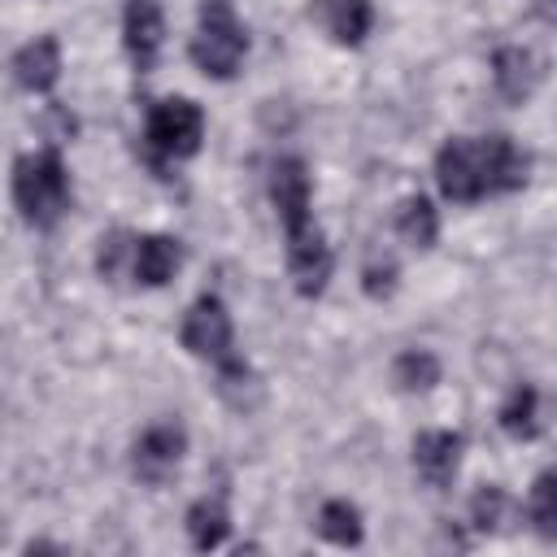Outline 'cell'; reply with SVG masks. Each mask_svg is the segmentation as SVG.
<instances>
[{"label": "cell", "instance_id": "cell-1", "mask_svg": "<svg viewBox=\"0 0 557 557\" xmlns=\"http://www.w3.org/2000/svg\"><path fill=\"white\" fill-rule=\"evenodd\" d=\"M309 200H313L309 165L300 157H278L270 165V205H274V213L283 222V235H287V274H292V287L305 300L322 296L326 283H331V270H335L331 244L318 231Z\"/></svg>", "mask_w": 557, "mask_h": 557}, {"label": "cell", "instance_id": "cell-2", "mask_svg": "<svg viewBox=\"0 0 557 557\" xmlns=\"http://www.w3.org/2000/svg\"><path fill=\"white\" fill-rule=\"evenodd\" d=\"M527 174L531 157L509 135H457L435 152V183L453 205H479L487 196L518 191Z\"/></svg>", "mask_w": 557, "mask_h": 557}, {"label": "cell", "instance_id": "cell-3", "mask_svg": "<svg viewBox=\"0 0 557 557\" xmlns=\"http://www.w3.org/2000/svg\"><path fill=\"white\" fill-rule=\"evenodd\" d=\"M74 191H70V170H65V157L61 148H35L26 157H17L13 165V205L22 213L26 226L35 231H52L65 209H70Z\"/></svg>", "mask_w": 557, "mask_h": 557}, {"label": "cell", "instance_id": "cell-4", "mask_svg": "<svg viewBox=\"0 0 557 557\" xmlns=\"http://www.w3.org/2000/svg\"><path fill=\"white\" fill-rule=\"evenodd\" d=\"M187 52H191L200 74L235 78V70L244 65V52H248V30L235 17L231 0H200V22H196Z\"/></svg>", "mask_w": 557, "mask_h": 557}, {"label": "cell", "instance_id": "cell-5", "mask_svg": "<svg viewBox=\"0 0 557 557\" xmlns=\"http://www.w3.org/2000/svg\"><path fill=\"white\" fill-rule=\"evenodd\" d=\"M205 139V109L187 96H165L148 109L144 122V152L157 170H165L170 161H187L200 152Z\"/></svg>", "mask_w": 557, "mask_h": 557}, {"label": "cell", "instance_id": "cell-6", "mask_svg": "<svg viewBox=\"0 0 557 557\" xmlns=\"http://www.w3.org/2000/svg\"><path fill=\"white\" fill-rule=\"evenodd\" d=\"M178 339H183V348H187L191 357H200V361H213V366L231 361V357H235V326H231V313H226L222 296L205 292V296L187 309V318H183V326H178Z\"/></svg>", "mask_w": 557, "mask_h": 557}, {"label": "cell", "instance_id": "cell-7", "mask_svg": "<svg viewBox=\"0 0 557 557\" xmlns=\"http://www.w3.org/2000/svg\"><path fill=\"white\" fill-rule=\"evenodd\" d=\"M183 453H187V431H183L178 422H157V426H148V431L135 440V448H131V470H135L139 483H165V479L178 470Z\"/></svg>", "mask_w": 557, "mask_h": 557}, {"label": "cell", "instance_id": "cell-8", "mask_svg": "<svg viewBox=\"0 0 557 557\" xmlns=\"http://www.w3.org/2000/svg\"><path fill=\"white\" fill-rule=\"evenodd\" d=\"M161 35H165V17H161L157 0H126V13H122V48H126V57H131V65L139 74H148L157 65Z\"/></svg>", "mask_w": 557, "mask_h": 557}, {"label": "cell", "instance_id": "cell-9", "mask_svg": "<svg viewBox=\"0 0 557 557\" xmlns=\"http://www.w3.org/2000/svg\"><path fill=\"white\" fill-rule=\"evenodd\" d=\"M461 453H466V440L461 431H422L413 440V470L426 487H448L461 470Z\"/></svg>", "mask_w": 557, "mask_h": 557}, {"label": "cell", "instance_id": "cell-10", "mask_svg": "<svg viewBox=\"0 0 557 557\" xmlns=\"http://www.w3.org/2000/svg\"><path fill=\"white\" fill-rule=\"evenodd\" d=\"M61 78V44L52 35H35L30 44H22L13 52V83L30 96L52 91Z\"/></svg>", "mask_w": 557, "mask_h": 557}, {"label": "cell", "instance_id": "cell-11", "mask_svg": "<svg viewBox=\"0 0 557 557\" xmlns=\"http://www.w3.org/2000/svg\"><path fill=\"white\" fill-rule=\"evenodd\" d=\"M183 265V244L174 235H139L131 239V278L144 287H165Z\"/></svg>", "mask_w": 557, "mask_h": 557}, {"label": "cell", "instance_id": "cell-12", "mask_svg": "<svg viewBox=\"0 0 557 557\" xmlns=\"http://www.w3.org/2000/svg\"><path fill=\"white\" fill-rule=\"evenodd\" d=\"M492 83H496V91L509 104H522L535 91V83H540V57L531 48H518V44L496 48V57H492Z\"/></svg>", "mask_w": 557, "mask_h": 557}, {"label": "cell", "instance_id": "cell-13", "mask_svg": "<svg viewBox=\"0 0 557 557\" xmlns=\"http://www.w3.org/2000/svg\"><path fill=\"white\" fill-rule=\"evenodd\" d=\"M309 13H318V22L326 26V35L344 48H357L370 26H374V9L370 0H318Z\"/></svg>", "mask_w": 557, "mask_h": 557}, {"label": "cell", "instance_id": "cell-14", "mask_svg": "<svg viewBox=\"0 0 557 557\" xmlns=\"http://www.w3.org/2000/svg\"><path fill=\"white\" fill-rule=\"evenodd\" d=\"M183 522H187V540H191V548H200V553L222 548L226 535H231V509H226L222 496H200V500L187 509Z\"/></svg>", "mask_w": 557, "mask_h": 557}, {"label": "cell", "instance_id": "cell-15", "mask_svg": "<svg viewBox=\"0 0 557 557\" xmlns=\"http://www.w3.org/2000/svg\"><path fill=\"white\" fill-rule=\"evenodd\" d=\"M496 422H500V431H505L509 440H535V435H540V392H535L531 383H518V387L505 396Z\"/></svg>", "mask_w": 557, "mask_h": 557}, {"label": "cell", "instance_id": "cell-16", "mask_svg": "<svg viewBox=\"0 0 557 557\" xmlns=\"http://www.w3.org/2000/svg\"><path fill=\"white\" fill-rule=\"evenodd\" d=\"M396 235L413 248H431L435 235H440V213L426 196H405L400 209H396Z\"/></svg>", "mask_w": 557, "mask_h": 557}, {"label": "cell", "instance_id": "cell-17", "mask_svg": "<svg viewBox=\"0 0 557 557\" xmlns=\"http://www.w3.org/2000/svg\"><path fill=\"white\" fill-rule=\"evenodd\" d=\"M318 535L326 544H339V548H357L366 527H361V509L352 500H326L318 509Z\"/></svg>", "mask_w": 557, "mask_h": 557}, {"label": "cell", "instance_id": "cell-18", "mask_svg": "<svg viewBox=\"0 0 557 557\" xmlns=\"http://www.w3.org/2000/svg\"><path fill=\"white\" fill-rule=\"evenodd\" d=\"M392 383L400 392H431L440 383V357L426 352V348H405L392 361Z\"/></svg>", "mask_w": 557, "mask_h": 557}, {"label": "cell", "instance_id": "cell-19", "mask_svg": "<svg viewBox=\"0 0 557 557\" xmlns=\"http://www.w3.org/2000/svg\"><path fill=\"white\" fill-rule=\"evenodd\" d=\"M527 518H531V527H535L548 544H557V470H544V474L531 483Z\"/></svg>", "mask_w": 557, "mask_h": 557}, {"label": "cell", "instance_id": "cell-20", "mask_svg": "<svg viewBox=\"0 0 557 557\" xmlns=\"http://www.w3.org/2000/svg\"><path fill=\"white\" fill-rule=\"evenodd\" d=\"M505 509H509L505 487L487 483V487H479V492L470 496V527H474V531H496V527L505 522Z\"/></svg>", "mask_w": 557, "mask_h": 557}, {"label": "cell", "instance_id": "cell-21", "mask_svg": "<svg viewBox=\"0 0 557 557\" xmlns=\"http://www.w3.org/2000/svg\"><path fill=\"white\" fill-rule=\"evenodd\" d=\"M361 287H366V296L370 300H387L392 292H396V261L392 257H374V261H366V270H361Z\"/></svg>", "mask_w": 557, "mask_h": 557}, {"label": "cell", "instance_id": "cell-22", "mask_svg": "<svg viewBox=\"0 0 557 557\" xmlns=\"http://www.w3.org/2000/svg\"><path fill=\"white\" fill-rule=\"evenodd\" d=\"M544 4H548V9H553V13H557V0H544Z\"/></svg>", "mask_w": 557, "mask_h": 557}]
</instances>
